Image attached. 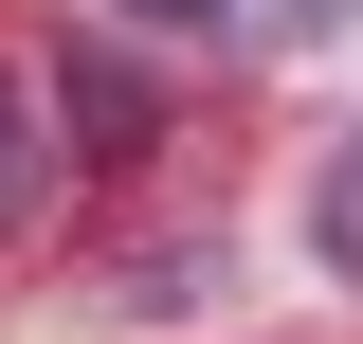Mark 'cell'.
Segmentation results:
<instances>
[{
	"mask_svg": "<svg viewBox=\"0 0 363 344\" xmlns=\"http://www.w3.org/2000/svg\"><path fill=\"white\" fill-rule=\"evenodd\" d=\"M73 127H91V164H128L164 109H145V73H128V55H73Z\"/></svg>",
	"mask_w": 363,
	"mask_h": 344,
	"instance_id": "cell-1",
	"label": "cell"
},
{
	"mask_svg": "<svg viewBox=\"0 0 363 344\" xmlns=\"http://www.w3.org/2000/svg\"><path fill=\"white\" fill-rule=\"evenodd\" d=\"M18 200H37V91L0 73V217H18Z\"/></svg>",
	"mask_w": 363,
	"mask_h": 344,
	"instance_id": "cell-3",
	"label": "cell"
},
{
	"mask_svg": "<svg viewBox=\"0 0 363 344\" xmlns=\"http://www.w3.org/2000/svg\"><path fill=\"white\" fill-rule=\"evenodd\" d=\"M327 18H363V0H236V37H272V55H309Z\"/></svg>",
	"mask_w": 363,
	"mask_h": 344,
	"instance_id": "cell-4",
	"label": "cell"
},
{
	"mask_svg": "<svg viewBox=\"0 0 363 344\" xmlns=\"http://www.w3.org/2000/svg\"><path fill=\"white\" fill-rule=\"evenodd\" d=\"M128 18H182V37H200V18H236V0H128Z\"/></svg>",
	"mask_w": 363,
	"mask_h": 344,
	"instance_id": "cell-5",
	"label": "cell"
},
{
	"mask_svg": "<svg viewBox=\"0 0 363 344\" xmlns=\"http://www.w3.org/2000/svg\"><path fill=\"white\" fill-rule=\"evenodd\" d=\"M309 236H327V272H363V127L327 145V200H309Z\"/></svg>",
	"mask_w": 363,
	"mask_h": 344,
	"instance_id": "cell-2",
	"label": "cell"
}]
</instances>
